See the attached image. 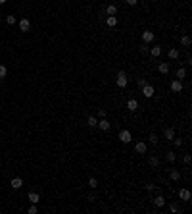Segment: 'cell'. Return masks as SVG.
Returning <instances> with one entry per match:
<instances>
[{"mask_svg": "<svg viewBox=\"0 0 192 214\" xmlns=\"http://www.w3.org/2000/svg\"><path fill=\"white\" fill-rule=\"evenodd\" d=\"M156 189V185H152V183H148V185H146V191H154Z\"/></svg>", "mask_w": 192, "mask_h": 214, "instance_id": "cell-38", "label": "cell"}, {"mask_svg": "<svg viewBox=\"0 0 192 214\" xmlns=\"http://www.w3.org/2000/svg\"><path fill=\"white\" fill-rule=\"evenodd\" d=\"M158 71H160L161 75H167L169 73V64H167V62H161V64L158 66Z\"/></svg>", "mask_w": 192, "mask_h": 214, "instance_id": "cell-11", "label": "cell"}, {"mask_svg": "<svg viewBox=\"0 0 192 214\" xmlns=\"http://www.w3.org/2000/svg\"><path fill=\"white\" fill-rule=\"evenodd\" d=\"M88 187H90V189H96V187H98V182H96V177H90V179H88Z\"/></svg>", "mask_w": 192, "mask_h": 214, "instance_id": "cell-24", "label": "cell"}, {"mask_svg": "<svg viewBox=\"0 0 192 214\" xmlns=\"http://www.w3.org/2000/svg\"><path fill=\"white\" fill-rule=\"evenodd\" d=\"M29 29H31V21H29L27 18H23V19H19V31H23V33H27Z\"/></svg>", "mask_w": 192, "mask_h": 214, "instance_id": "cell-5", "label": "cell"}, {"mask_svg": "<svg viewBox=\"0 0 192 214\" xmlns=\"http://www.w3.org/2000/svg\"><path fill=\"white\" fill-rule=\"evenodd\" d=\"M181 44H183V47H190L192 44L190 37H188V35H183V37H181Z\"/></svg>", "mask_w": 192, "mask_h": 214, "instance_id": "cell-20", "label": "cell"}, {"mask_svg": "<svg viewBox=\"0 0 192 214\" xmlns=\"http://www.w3.org/2000/svg\"><path fill=\"white\" fill-rule=\"evenodd\" d=\"M106 25H108V27H115V25H117V18H115V16H108V18H106Z\"/></svg>", "mask_w": 192, "mask_h": 214, "instance_id": "cell-14", "label": "cell"}, {"mask_svg": "<svg viewBox=\"0 0 192 214\" xmlns=\"http://www.w3.org/2000/svg\"><path fill=\"white\" fill-rule=\"evenodd\" d=\"M167 160H169V162H175V160H177V154H175L173 150H169V153H167Z\"/></svg>", "mask_w": 192, "mask_h": 214, "instance_id": "cell-27", "label": "cell"}, {"mask_svg": "<svg viewBox=\"0 0 192 214\" xmlns=\"http://www.w3.org/2000/svg\"><path fill=\"white\" fill-rule=\"evenodd\" d=\"M15 21H18V19H15V16H6V23H8V25H14Z\"/></svg>", "mask_w": 192, "mask_h": 214, "instance_id": "cell-26", "label": "cell"}, {"mask_svg": "<svg viewBox=\"0 0 192 214\" xmlns=\"http://www.w3.org/2000/svg\"><path fill=\"white\" fill-rule=\"evenodd\" d=\"M163 137L167 141H173L175 139V129L173 127H167V129H163Z\"/></svg>", "mask_w": 192, "mask_h": 214, "instance_id": "cell-9", "label": "cell"}, {"mask_svg": "<svg viewBox=\"0 0 192 214\" xmlns=\"http://www.w3.org/2000/svg\"><path fill=\"white\" fill-rule=\"evenodd\" d=\"M140 52H142V54H146V52H148V44H146V42L140 47Z\"/></svg>", "mask_w": 192, "mask_h": 214, "instance_id": "cell-32", "label": "cell"}, {"mask_svg": "<svg viewBox=\"0 0 192 214\" xmlns=\"http://www.w3.org/2000/svg\"><path fill=\"white\" fill-rule=\"evenodd\" d=\"M142 41L146 42V44H150V42L154 41V33L148 31V29H146V31H142Z\"/></svg>", "mask_w": 192, "mask_h": 214, "instance_id": "cell-8", "label": "cell"}, {"mask_svg": "<svg viewBox=\"0 0 192 214\" xmlns=\"http://www.w3.org/2000/svg\"><path fill=\"white\" fill-rule=\"evenodd\" d=\"M169 210H171V212H179V206H177V205H171Z\"/></svg>", "mask_w": 192, "mask_h": 214, "instance_id": "cell-36", "label": "cell"}, {"mask_svg": "<svg viewBox=\"0 0 192 214\" xmlns=\"http://www.w3.org/2000/svg\"><path fill=\"white\" fill-rule=\"evenodd\" d=\"M150 143L152 145H158V135H154V133L150 135Z\"/></svg>", "mask_w": 192, "mask_h": 214, "instance_id": "cell-30", "label": "cell"}, {"mask_svg": "<svg viewBox=\"0 0 192 214\" xmlns=\"http://www.w3.org/2000/svg\"><path fill=\"white\" fill-rule=\"evenodd\" d=\"M150 54L154 56V58H158V56L161 54V47H152L150 48Z\"/></svg>", "mask_w": 192, "mask_h": 214, "instance_id": "cell-22", "label": "cell"}, {"mask_svg": "<svg viewBox=\"0 0 192 214\" xmlns=\"http://www.w3.org/2000/svg\"><path fill=\"white\" fill-rule=\"evenodd\" d=\"M115 14H117V6L115 4H110L106 8V16H115Z\"/></svg>", "mask_w": 192, "mask_h": 214, "instance_id": "cell-16", "label": "cell"}, {"mask_svg": "<svg viewBox=\"0 0 192 214\" xmlns=\"http://www.w3.org/2000/svg\"><path fill=\"white\" fill-rule=\"evenodd\" d=\"M29 203H31V205H37L39 201H41V197H39V193H29Z\"/></svg>", "mask_w": 192, "mask_h": 214, "instance_id": "cell-15", "label": "cell"}, {"mask_svg": "<svg viewBox=\"0 0 192 214\" xmlns=\"http://www.w3.org/2000/svg\"><path fill=\"white\" fill-rule=\"evenodd\" d=\"M6 75H8V70H6V66L0 64V79H4Z\"/></svg>", "mask_w": 192, "mask_h": 214, "instance_id": "cell-25", "label": "cell"}, {"mask_svg": "<svg viewBox=\"0 0 192 214\" xmlns=\"http://www.w3.org/2000/svg\"><path fill=\"white\" fill-rule=\"evenodd\" d=\"M173 145L175 147H181V145H183V139H173Z\"/></svg>", "mask_w": 192, "mask_h": 214, "instance_id": "cell-34", "label": "cell"}, {"mask_svg": "<svg viewBox=\"0 0 192 214\" xmlns=\"http://www.w3.org/2000/svg\"><path fill=\"white\" fill-rule=\"evenodd\" d=\"M171 91H173V93H181V91H183V81L181 79L171 81Z\"/></svg>", "mask_w": 192, "mask_h": 214, "instance_id": "cell-7", "label": "cell"}, {"mask_svg": "<svg viewBox=\"0 0 192 214\" xmlns=\"http://www.w3.org/2000/svg\"><path fill=\"white\" fill-rule=\"evenodd\" d=\"M146 150H148V145L144 143V141H138V143L135 145V153L137 154H146Z\"/></svg>", "mask_w": 192, "mask_h": 214, "instance_id": "cell-4", "label": "cell"}, {"mask_svg": "<svg viewBox=\"0 0 192 214\" xmlns=\"http://www.w3.org/2000/svg\"><path fill=\"white\" fill-rule=\"evenodd\" d=\"M125 2H127L129 6H137V2H138V0H125Z\"/></svg>", "mask_w": 192, "mask_h": 214, "instance_id": "cell-37", "label": "cell"}, {"mask_svg": "<svg viewBox=\"0 0 192 214\" xmlns=\"http://www.w3.org/2000/svg\"><path fill=\"white\" fill-rule=\"evenodd\" d=\"M148 164H150L152 168H158V164H160V160H158V156H154V154H152L150 158H148Z\"/></svg>", "mask_w": 192, "mask_h": 214, "instance_id": "cell-21", "label": "cell"}, {"mask_svg": "<svg viewBox=\"0 0 192 214\" xmlns=\"http://www.w3.org/2000/svg\"><path fill=\"white\" fill-rule=\"evenodd\" d=\"M140 91H142V95H144V97H146V98H152V97H154V93H156L154 85H148V83L144 85V87H142Z\"/></svg>", "mask_w": 192, "mask_h": 214, "instance_id": "cell-2", "label": "cell"}, {"mask_svg": "<svg viewBox=\"0 0 192 214\" xmlns=\"http://www.w3.org/2000/svg\"><path fill=\"white\" fill-rule=\"evenodd\" d=\"M27 212H29V214H37V206H35V205H31V206L27 208Z\"/></svg>", "mask_w": 192, "mask_h": 214, "instance_id": "cell-31", "label": "cell"}, {"mask_svg": "<svg viewBox=\"0 0 192 214\" xmlns=\"http://www.w3.org/2000/svg\"><path fill=\"white\" fill-rule=\"evenodd\" d=\"M169 58H171V60H177V58H179V50H177V48H171V50H169Z\"/></svg>", "mask_w": 192, "mask_h": 214, "instance_id": "cell-23", "label": "cell"}, {"mask_svg": "<svg viewBox=\"0 0 192 214\" xmlns=\"http://www.w3.org/2000/svg\"><path fill=\"white\" fill-rule=\"evenodd\" d=\"M115 83H117V87L119 89H125L127 87V83H129V79H127V73H125L123 70L117 73V79H115Z\"/></svg>", "mask_w": 192, "mask_h": 214, "instance_id": "cell-1", "label": "cell"}, {"mask_svg": "<svg viewBox=\"0 0 192 214\" xmlns=\"http://www.w3.org/2000/svg\"><path fill=\"white\" fill-rule=\"evenodd\" d=\"M119 141H121V143H131V141H133V135H131V131H129V129H123L121 133H119Z\"/></svg>", "mask_w": 192, "mask_h": 214, "instance_id": "cell-3", "label": "cell"}, {"mask_svg": "<svg viewBox=\"0 0 192 214\" xmlns=\"http://www.w3.org/2000/svg\"><path fill=\"white\" fill-rule=\"evenodd\" d=\"M96 116L98 118H106V108H98V110H96Z\"/></svg>", "mask_w": 192, "mask_h": 214, "instance_id": "cell-29", "label": "cell"}, {"mask_svg": "<svg viewBox=\"0 0 192 214\" xmlns=\"http://www.w3.org/2000/svg\"><path fill=\"white\" fill-rule=\"evenodd\" d=\"M144 85H146V79H144V77H140V79H138V87H144Z\"/></svg>", "mask_w": 192, "mask_h": 214, "instance_id": "cell-33", "label": "cell"}, {"mask_svg": "<svg viewBox=\"0 0 192 214\" xmlns=\"http://www.w3.org/2000/svg\"><path fill=\"white\" fill-rule=\"evenodd\" d=\"M23 187V179L21 177H14L12 179V189H21Z\"/></svg>", "mask_w": 192, "mask_h": 214, "instance_id": "cell-13", "label": "cell"}, {"mask_svg": "<svg viewBox=\"0 0 192 214\" xmlns=\"http://www.w3.org/2000/svg\"><path fill=\"white\" fill-rule=\"evenodd\" d=\"M127 108L131 112H135L138 108V100H137V98H129V100H127Z\"/></svg>", "mask_w": 192, "mask_h": 214, "instance_id": "cell-12", "label": "cell"}, {"mask_svg": "<svg viewBox=\"0 0 192 214\" xmlns=\"http://www.w3.org/2000/svg\"><path fill=\"white\" fill-rule=\"evenodd\" d=\"M183 160H184V164H190V154H184Z\"/></svg>", "mask_w": 192, "mask_h": 214, "instance_id": "cell-35", "label": "cell"}, {"mask_svg": "<svg viewBox=\"0 0 192 214\" xmlns=\"http://www.w3.org/2000/svg\"><path fill=\"white\" fill-rule=\"evenodd\" d=\"M96 126L100 127L102 131H110V127H111V124L108 120H106V118H100V120H98V124H96Z\"/></svg>", "mask_w": 192, "mask_h": 214, "instance_id": "cell-6", "label": "cell"}, {"mask_svg": "<svg viewBox=\"0 0 192 214\" xmlns=\"http://www.w3.org/2000/svg\"><path fill=\"white\" fill-rule=\"evenodd\" d=\"M96 124H98V120H96L94 116H88V127H94Z\"/></svg>", "mask_w": 192, "mask_h": 214, "instance_id": "cell-28", "label": "cell"}, {"mask_svg": "<svg viewBox=\"0 0 192 214\" xmlns=\"http://www.w3.org/2000/svg\"><path fill=\"white\" fill-rule=\"evenodd\" d=\"M6 2H8V0H0V4H6Z\"/></svg>", "mask_w": 192, "mask_h": 214, "instance_id": "cell-39", "label": "cell"}, {"mask_svg": "<svg viewBox=\"0 0 192 214\" xmlns=\"http://www.w3.org/2000/svg\"><path fill=\"white\" fill-rule=\"evenodd\" d=\"M169 177L173 179V182H179V179H181V172H179V170H171V172H169Z\"/></svg>", "mask_w": 192, "mask_h": 214, "instance_id": "cell-18", "label": "cell"}, {"mask_svg": "<svg viewBox=\"0 0 192 214\" xmlns=\"http://www.w3.org/2000/svg\"><path fill=\"white\" fill-rule=\"evenodd\" d=\"M175 75H177V79H181V81H183L184 77H186V70H184V68H179V70H177V73H175Z\"/></svg>", "mask_w": 192, "mask_h": 214, "instance_id": "cell-19", "label": "cell"}, {"mask_svg": "<svg viewBox=\"0 0 192 214\" xmlns=\"http://www.w3.org/2000/svg\"><path fill=\"white\" fill-rule=\"evenodd\" d=\"M154 205L158 206V208H161V206H165V199H163L161 195H158V197L154 199Z\"/></svg>", "mask_w": 192, "mask_h": 214, "instance_id": "cell-17", "label": "cell"}, {"mask_svg": "<svg viewBox=\"0 0 192 214\" xmlns=\"http://www.w3.org/2000/svg\"><path fill=\"white\" fill-rule=\"evenodd\" d=\"M152 2H158V0H152Z\"/></svg>", "mask_w": 192, "mask_h": 214, "instance_id": "cell-40", "label": "cell"}, {"mask_svg": "<svg viewBox=\"0 0 192 214\" xmlns=\"http://www.w3.org/2000/svg\"><path fill=\"white\" fill-rule=\"evenodd\" d=\"M179 197H181L183 201H190L192 199V193L188 189H179Z\"/></svg>", "mask_w": 192, "mask_h": 214, "instance_id": "cell-10", "label": "cell"}]
</instances>
